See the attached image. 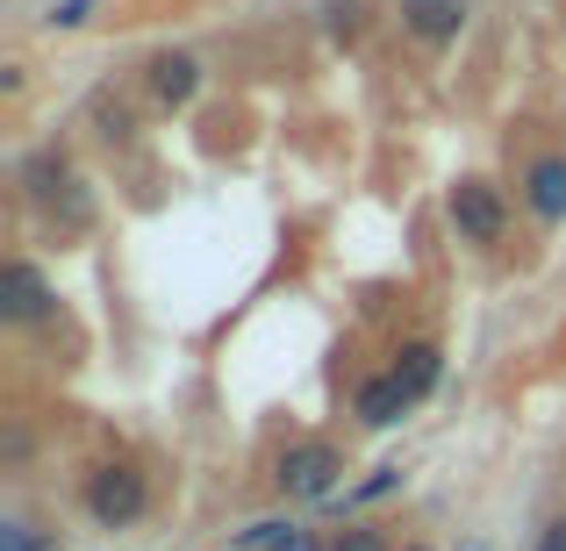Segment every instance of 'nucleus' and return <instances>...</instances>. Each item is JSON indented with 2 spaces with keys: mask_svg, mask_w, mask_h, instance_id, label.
<instances>
[{
  "mask_svg": "<svg viewBox=\"0 0 566 551\" xmlns=\"http://www.w3.org/2000/svg\"><path fill=\"white\" fill-rule=\"evenodd\" d=\"M86 509L101 516V523H137L144 516V473L137 466H101L94 473V487H86Z\"/></svg>",
  "mask_w": 566,
  "mask_h": 551,
  "instance_id": "f257e3e1",
  "label": "nucleus"
},
{
  "mask_svg": "<svg viewBox=\"0 0 566 551\" xmlns=\"http://www.w3.org/2000/svg\"><path fill=\"white\" fill-rule=\"evenodd\" d=\"M452 230L467 236V244H502V201H495V187L459 180L452 187Z\"/></svg>",
  "mask_w": 566,
  "mask_h": 551,
  "instance_id": "f03ea898",
  "label": "nucleus"
},
{
  "mask_svg": "<svg viewBox=\"0 0 566 551\" xmlns=\"http://www.w3.org/2000/svg\"><path fill=\"white\" fill-rule=\"evenodd\" d=\"M280 487H287L294 501H316L337 487V452L331 444H294L287 458H280Z\"/></svg>",
  "mask_w": 566,
  "mask_h": 551,
  "instance_id": "7ed1b4c3",
  "label": "nucleus"
},
{
  "mask_svg": "<svg viewBox=\"0 0 566 551\" xmlns=\"http://www.w3.org/2000/svg\"><path fill=\"white\" fill-rule=\"evenodd\" d=\"M0 308H8L14 322H36L43 308H51V287H43V273H36V265H22V258H14L8 273H0Z\"/></svg>",
  "mask_w": 566,
  "mask_h": 551,
  "instance_id": "20e7f679",
  "label": "nucleus"
},
{
  "mask_svg": "<svg viewBox=\"0 0 566 551\" xmlns=\"http://www.w3.org/2000/svg\"><path fill=\"white\" fill-rule=\"evenodd\" d=\"M401 14H409L416 36L444 43V36H459V22H467V0H401Z\"/></svg>",
  "mask_w": 566,
  "mask_h": 551,
  "instance_id": "39448f33",
  "label": "nucleus"
},
{
  "mask_svg": "<svg viewBox=\"0 0 566 551\" xmlns=\"http://www.w3.org/2000/svg\"><path fill=\"white\" fill-rule=\"evenodd\" d=\"M531 208H538L545 222H566V158L531 166Z\"/></svg>",
  "mask_w": 566,
  "mask_h": 551,
  "instance_id": "423d86ee",
  "label": "nucleus"
},
{
  "mask_svg": "<svg viewBox=\"0 0 566 551\" xmlns=\"http://www.w3.org/2000/svg\"><path fill=\"white\" fill-rule=\"evenodd\" d=\"M401 409H409V386H401L395 372H387V380H374V386L359 394V423H374V430H387Z\"/></svg>",
  "mask_w": 566,
  "mask_h": 551,
  "instance_id": "0eeeda50",
  "label": "nucleus"
},
{
  "mask_svg": "<svg viewBox=\"0 0 566 551\" xmlns=\"http://www.w3.org/2000/svg\"><path fill=\"white\" fill-rule=\"evenodd\" d=\"M151 94L166 100V108H180V100L193 94V57H180V51L158 57V65H151Z\"/></svg>",
  "mask_w": 566,
  "mask_h": 551,
  "instance_id": "6e6552de",
  "label": "nucleus"
},
{
  "mask_svg": "<svg viewBox=\"0 0 566 551\" xmlns=\"http://www.w3.org/2000/svg\"><path fill=\"white\" fill-rule=\"evenodd\" d=\"M395 380L409 386V401H423L430 386H438V351H430V345H409V351H401V365H395Z\"/></svg>",
  "mask_w": 566,
  "mask_h": 551,
  "instance_id": "1a4fd4ad",
  "label": "nucleus"
},
{
  "mask_svg": "<svg viewBox=\"0 0 566 551\" xmlns=\"http://www.w3.org/2000/svg\"><path fill=\"white\" fill-rule=\"evenodd\" d=\"M395 480H401V473H395V466H380V473H374V480H366V487H359V501H380V495H387V487H395Z\"/></svg>",
  "mask_w": 566,
  "mask_h": 551,
  "instance_id": "9d476101",
  "label": "nucleus"
},
{
  "mask_svg": "<svg viewBox=\"0 0 566 551\" xmlns=\"http://www.w3.org/2000/svg\"><path fill=\"white\" fill-rule=\"evenodd\" d=\"M337 551H387L374 530H345V538H337Z\"/></svg>",
  "mask_w": 566,
  "mask_h": 551,
  "instance_id": "9b49d317",
  "label": "nucleus"
},
{
  "mask_svg": "<svg viewBox=\"0 0 566 551\" xmlns=\"http://www.w3.org/2000/svg\"><path fill=\"white\" fill-rule=\"evenodd\" d=\"M86 8H94V0H65V8H57L51 22H65V29H72V22H86Z\"/></svg>",
  "mask_w": 566,
  "mask_h": 551,
  "instance_id": "f8f14e48",
  "label": "nucleus"
},
{
  "mask_svg": "<svg viewBox=\"0 0 566 551\" xmlns=\"http://www.w3.org/2000/svg\"><path fill=\"white\" fill-rule=\"evenodd\" d=\"M538 551H566V516H559V523H553V530L538 538Z\"/></svg>",
  "mask_w": 566,
  "mask_h": 551,
  "instance_id": "ddd939ff",
  "label": "nucleus"
},
{
  "mask_svg": "<svg viewBox=\"0 0 566 551\" xmlns=\"http://www.w3.org/2000/svg\"><path fill=\"white\" fill-rule=\"evenodd\" d=\"M416 551H423V544H416Z\"/></svg>",
  "mask_w": 566,
  "mask_h": 551,
  "instance_id": "4468645a",
  "label": "nucleus"
}]
</instances>
